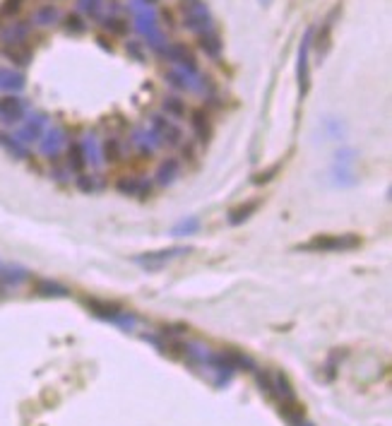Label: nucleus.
Segmentation results:
<instances>
[{
  "mask_svg": "<svg viewBox=\"0 0 392 426\" xmlns=\"http://www.w3.org/2000/svg\"><path fill=\"white\" fill-rule=\"evenodd\" d=\"M75 186L80 188L82 193H99V191H104L106 186H108V181L106 176L101 173L99 169H87L85 173H80V176H75Z\"/></svg>",
  "mask_w": 392,
  "mask_h": 426,
  "instance_id": "12",
  "label": "nucleus"
},
{
  "mask_svg": "<svg viewBox=\"0 0 392 426\" xmlns=\"http://www.w3.org/2000/svg\"><path fill=\"white\" fill-rule=\"evenodd\" d=\"M311 36H313V29L306 31L304 41H301V49H299V89H301V99L311 92V61H308V56H311Z\"/></svg>",
  "mask_w": 392,
  "mask_h": 426,
  "instance_id": "8",
  "label": "nucleus"
},
{
  "mask_svg": "<svg viewBox=\"0 0 392 426\" xmlns=\"http://www.w3.org/2000/svg\"><path fill=\"white\" fill-rule=\"evenodd\" d=\"M27 85L24 73H19L17 68H3L0 66V92L5 94H19Z\"/></svg>",
  "mask_w": 392,
  "mask_h": 426,
  "instance_id": "13",
  "label": "nucleus"
},
{
  "mask_svg": "<svg viewBox=\"0 0 392 426\" xmlns=\"http://www.w3.org/2000/svg\"><path fill=\"white\" fill-rule=\"evenodd\" d=\"M159 56L166 58L169 63H173V68H183V70H188V73H200L195 54L181 41H166V46L159 51Z\"/></svg>",
  "mask_w": 392,
  "mask_h": 426,
  "instance_id": "4",
  "label": "nucleus"
},
{
  "mask_svg": "<svg viewBox=\"0 0 392 426\" xmlns=\"http://www.w3.org/2000/svg\"><path fill=\"white\" fill-rule=\"evenodd\" d=\"M258 3H260V5H269L272 0H258Z\"/></svg>",
  "mask_w": 392,
  "mask_h": 426,
  "instance_id": "23",
  "label": "nucleus"
},
{
  "mask_svg": "<svg viewBox=\"0 0 392 426\" xmlns=\"http://www.w3.org/2000/svg\"><path fill=\"white\" fill-rule=\"evenodd\" d=\"M61 24H63V29L68 31V34H75V36H80V34H85L87 31V19L82 12H66L61 19Z\"/></svg>",
  "mask_w": 392,
  "mask_h": 426,
  "instance_id": "17",
  "label": "nucleus"
},
{
  "mask_svg": "<svg viewBox=\"0 0 392 426\" xmlns=\"http://www.w3.org/2000/svg\"><path fill=\"white\" fill-rule=\"evenodd\" d=\"M61 19H63L61 8H58L56 3H51V0H46V3L36 5L34 12H31V17H29V22H31V27L46 29V27H56V24H61Z\"/></svg>",
  "mask_w": 392,
  "mask_h": 426,
  "instance_id": "10",
  "label": "nucleus"
},
{
  "mask_svg": "<svg viewBox=\"0 0 392 426\" xmlns=\"http://www.w3.org/2000/svg\"><path fill=\"white\" fill-rule=\"evenodd\" d=\"M51 3H56V0H51Z\"/></svg>",
  "mask_w": 392,
  "mask_h": 426,
  "instance_id": "24",
  "label": "nucleus"
},
{
  "mask_svg": "<svg viewBox=\"0 0 392 426\" xmlns=\"http://www.w3.org/2000/svg\"><path fill=\"white\" fill-rule=\"evenodd\" d=\"M359 246H361V236L356 234H320L296 248L316 250V253H330V250H354Z\"/></svg>",
  "mask_w": 392,
  "mask_h": 426,
  "instance_id": "2",
  "label": "nucleus"
},
{
  "mask_svg": "<svg viewBox=\"0 0 392 426\" xmlns=\"http://www.w3.org/2000/svg\"><path fill=\"white\" fill-rule=\"evenodd\" d=\"M101 147V164H120V161H125L128 157V142L123 138H118V135H108L99 142Z\"/></svg>",
  "mask_w": 392,
  "mask_h": 426,
  "instance_id": "9",
  "label": "nucleus"
},
{
  "mask_svg": "<svg viewBox=\"0 0 392 426\" xmlns=\"http://www.w3.org/2000/svg\"><path fill=\"white\" fill-rule=\"evenodd\" d=\"M181 161H178V157H166L159 161V166H157V171H154V176H152V183L154 186H171L173 181L178 178V173H181Z\"/></svg>",
  "mask_w": 392,
  "mask_h": 426,
  "instance_id": "11",
  "label": "nucleus"
},
{
  "mask_svg": "<svg viewBox=\"0 0 392 426\" xmlns=\"http://www.w3.org/2000/svg\"><path fill=\"white\" fill-rule=\"evenodd\" d=\"M150 133H152L154 142H157V147H169V150H178L181 142L188 140L183 133V128L173 118L162 116V113H157L150 118Z\"/></svg>",
  "mask_w": 392,
  "mask_h": 426,
  "instance_id": "1",
  "label": "nucleus"
},
{
  "mask_svg": "<svg viewBox=\"0 0 392 426\" xmlns=\"http://www.w3.org/2000/svg\"><path fill=\"white\" fill-rule=\"evenodd\" d=\"M339 12H342V5H335V8L327 12V17L323 19L318 34L311 36V49H316V54L320 58H325L327 51L332 46V29H335V19L339 17Z\"/></svg>",
  "mask_w": 392,
  "mask_h": 426,
  "instance_id": "6",
  "label": "nucleus"
},
{
  "mask_svg": "<svg viewBox=\"0 0 392 426\" xmlns=\"http://www.w3.org/2000/svg\"><path fill=\"white\" fill-rule=\"evenodd\" d=\"M80 10L85 12L89 19L104 17V3H101V0H80Z\"/></svg>",
  "mask_w": 392,
  "mask_h": 426,
  "instance_id": "20",
  "label": "nucleus"
},
{
  "mask_svg": "<svg viewBox=\"0 0 392 426\" xmlns=\"http://www.w3.org/2000/svg\"><path fill=\"white\" fill-rule=\"evenodd\" d=\"M162 108H164V113L169 116V118H185L188 116V104H185V99H181L178 94H171V96H166V99L162 101Z\"/></svg>",
  "mask_w": 392,
  "mask_h": 426,
  "instance_id": "16",
  "label": "nucleus"
},
{
  "mask_svg": "<svg viewBox=\"0 0 392 426\" xmlns=\"http://www.w3.org/2000/svg\"><path fill=\"white\" fill-rule=\"evenodd\" d=\"M115 191H120L123 196H135V198H147L152 196L154 183L143 176H135V173H125V176H118L113 181Z\"/></svg>",
  "mask_w": 392,
  "mask_h": 426,
  "instance_id": "7",
  "label": "nucleus"
},
{
  "mask_svg": "<svg viewBox=\"0 0 392 426\" xmlns=\"http://www.w3.org/2000/svg\"><path fill=\"white\" fill-rule=\"evenodd\" d=\"M260 208V200H250V203L246 205H241V208H236V210H231V215H229V224H241V222H246V219L253 215L255 210Z\"/></svg>",
  "mask_w": 392,
  "mask_h": 426,
  "instance_id": "18",
  "label": "nucleus"
},
{
  "mask_svg": "<svg viewBox=\"0 0 392 426\" xmlns=\"http://www.w3.org/2000/svg\"><path fill=\"white\" fill-rule=\"evenodd\" d=\"M188 123H190L192 138H195L197 145H207V142L212 140V133H215V126H212V111H207L205 106L190 108Z\"/></svg>",
  "mask_w": 392,
  "mask_h": 426,
  "instance_id": "5",
  "label": "nucleus"
},
{
  "mask_svg": "<svg viewBox=\"0 0 392 426\" xmlns=\"http://www.w3.org/2000/svg\"><path fill=\"white\" fill-rule=\"evenodd\" d=\"M183 27L195 36L215 29V19H212V12L205 0H183Z\"/></svg>",
  "mask_w": 392,
  "mask_h": 426,
  "instance_id": "3",
  "label": "nucleus"
},
{
  "mask_svg": "<svg viewBox=\"0 0 392 426\" xmlns=\"http://www.w3.org/2000/svg\"><path fill=\"white\" fill-rule=\"evenodd\" d=\"M128 54H130L135 61H145V46H143V41H138V39H130V41H128Z\"/></svg>",
  "mask_w": 392,
  "mask_h": 426,
  "instance_id": "22",
  "label": "nucleus"
},
{
  "mask_svg": "<svg viewBox=\"0 0 392 426\" xmlns=\"http://www.w3.org/2000/svg\"><path fill=\"white\" fill-rule=\"evenodd\" d=\"M24 5H27V0H3V3H0V19L19 17L24 10Z\"/></svg>",
  "mask_w": 392,
  "mask_h": 426,
  "instance_id": "19",
  "label": "nucleus"
},
{
  "mask_svg": "<svg viewBox=\"0 0 392 426\" xmlns=\"http://www.w3.org/2000/svg\"><path fill=\"white\" fill-rule=\"evenodd\" d=\"M99 22H101V27L106 29V34L118 36V39L128 36V31H130V22H128L125 17H120L118 12H108V15L101 17Z\"/></svg>",
  "mask_w": 392,
  "mask_h": 426,
  "instance_id": "15",
  "label": "nucleus"
},
{
  "mask_svg": "<svg viewBox=\"0 0 392 426\" xmlns=\"http://www.w3.org/2000/svg\"><path fill=\"white\" fill-rule=\"evenodd\" d=\"M197 44H200V49L207 54V58H212V61H222L224 41H222V36H220V31H217V29H210V31L197 34Z\"/></svg>",
  "mask_w": 392,
  "mask_h": 426,
  "instance_id": "14",
  "label": "nucleus"
},
{
  "mask_svg": "<svg viewBox=\"0 0 392 426\" xmlns=\"http://www.w3.org/2000/svg\"><path fill=\"white\" fill-rule=\"evenodd\" d=\"M195 159H197V145L190 140H183L181 147H178V161L188 164V161H195Z\"/></svg>",
  "mask_w": 392,
  "mask_h": 426,
  "instance_id": "21",
  "label": "nucleus"
}]
</instances>
